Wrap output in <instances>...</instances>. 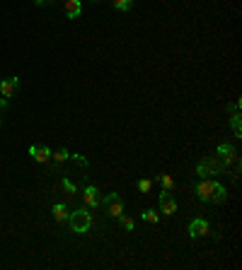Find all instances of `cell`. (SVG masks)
<instances>
[{
	"label": "cell",
	"mask_w": 242,
	"mask_h": 270,
	"mask_svg": "<svg viewBox=\"0 0 242 270\" xmlns=\"http://www.w3.org/2000/svg\"><path fill=\"white\" fill-rule=\"evenodd\" d=\"M71 160H75V162L80 164V166H82V169H87V166H90V162H87V160H85V157H82V155H71Z\"/></svg>",
	"instance_id": "obj_21"
},
{
	"label": "cell",
	"mask_w": 242,
	"mask_h": 270,
	"mask_svg": "<svg viewBox=\"0 0 242 270\" xmlns=\"http://www.w3.org/2000/svg\"><path fill=\"white\" fill-rule=\"evenodd\" d=\"M68 224H71V232L75 234H87L92 229V213L90 208H78L68 215Z\"/></svg>",
	"instance_id": "obj_2"
},
{
	"label": "cell",
	"mask_w": 242,
	"mask_h": 270,
	"mask_svg": "<svg viewBox=\"0 0 242 270\" xmlns=\"http://www.w3.org/2000/svg\"><path fill=\"white\" fill-rule=\"evenodd\" d=\"M51 213H54V219H56V222H68V215H71V210H68L66 203H56Z\"/></svg>",
	"instance_id": "obj_13"
},
{
	"label": "cell",
	"mask_w": 242,
	"mask_h": 270,
	"mask_svg": "<svg viewBox=\"0 0 242 270\" xmlns=\"http://www.w3.org/2000/svg\"><path fill=\"white\" fill-rule=\"evenodd\" d=\"M230 126H233V135L235 138H242V118H240V111H235L230 116Z\"/></svg>",
	"instance_id": "obj_15"
},
{
	"label": "cell",
	"mask_w": 242,
	"mask_h": 270,
	"mask_svg": "<svg viewBox=\"0 0 242 270\" xmlns=\"http://www.w3.org/2000/svg\"><path fill=\"white\" fill-rule=\"evenodd\" d=\"M160 183H162L165 191H172V188H174V179H172L169 174H162V176H160Z\"/></svg>",
	"instance_id": "obj_19"
},
{
	"label": "cell",
	"mask_w": 242,
	"mask_h": 270,
	"mask_svg": "<svg viewBox=\"0 0 242 270\" xmlns=\"http://www.w3.org/2000/svg\"><path fill=\"white\" fill-rule=\"evenodd\" d=\"M63 12H66V17H68V19H78V17H80V12H82V5H80V0H66V5H63Z\"/></svg>",
	"instance_id": "obj_11"
},
{
	"label": "cell",
	"mask_w": 242,
	"mask_h": 270,
	"mask_svg": "<svg viewBox=\"0 0 242 270\" xmlns=\"http://www.w3.org/2000/svg\"><path fill=\"white\" fill-rule=\"evenodd\" d=\"M150 188H153V181H150V179H141V181H138V191H141V193H150Z\"/></svg>",
	"instance_id": "obj_20"
},
{
	"label": "cell",
	"mask_w": 242,
	"mask_h": 270,
	"mask_svg": "<svg viewBox=\"0 0 242 270\" xmlns=\"http://www.w3.org/2000/svg\"><path fill=\"white\" fill-rule=\"evenodd\" d=\"M29 155H32V160L39 164L51 162V150H49L46 145H29Z\"/></svg>",
	"instance_id": "obj_9"
},
{
	"label": "cell",
	"mask_w": 242,
	"mask_h": 270,
	"mask_svg": "<svg viewBox=\"0 0 242 270\" xmlns=\"http://www.w3.org/2000/svg\"><path fill=\"white\" fill-rule=\"evenodd\" d=\"M141 219H146V222H150V224H158L160 215H158V210L148 208V210H143V213H141Z\"/></svg>",
	"instance_id": "obj_17"
},
{
	"label": "cell",
	"mask_w": 242,
	"mask_h": 270,
	"mask_svg": "<svg viewBox=\"0 0 242 270\" xmlns=\"http://www.w3.org/2000/svg\"><path fill=\"white\" fill-rule=\"evenodd\" d=\"M102 203L107 205V215L109 217H116V219H119V217L124 215V198H121L116 191L107 193V196L102 198Z\"/></svg>",
	"instance_id": "obj_4"
},
{
	"label": "cell",
	"mask_w": 242,
	"mask_h": 270,
	"mask_svg": "<svg viewBox=\"0 0 242 270\" xmlns=\"http://www.w3.org/2000/svg\"><path fill=\"white\" fill-rule=\"evenodd\" d=\"M223 171H225L223 162L216 160V157H204V160L196 162V176H199V179H216V176H221Z\"/></svg>",
	"instance_id": "obj_3"
},
{
	"label": "cell",
	"mask_w": 242,
	"mask_h": 270,
	"mask_svg": "<svg viewBox=\"0 0 242 270\" xmlns=\"http://www.w3.org/2000/svg\"><path fill=\"white\" fill-rule=\"evenodd\" d=\"M19 87V77H5L2 82H0V94L5 97V99H12L15 97V92Z\"/></svg>",
	"instance_id": "obj_10"
},
{
	"label": "cell",
	"mask_w": 242,
	"mask_h": 270,
	"mask_svg": "<svg viewBox=\"0 0 242 270\" xmlns=\"http://www.w3.org/2000/svg\"><path fill=\"white\" fill-rule=\"evenodd\" d=\"M133 2L136 0H112V7L119 10V12H129L131 7H133Z\"/></svg>",
	"instance_id": "obj_16"
},
{
	"label": "cell",
	"mask_w": 242,
	"mask_h": 270,
	"mask_svg": "<svg viewBox=\"0 0 242 270\" xmlns=\"http://www.w3.org/2000/svg\"><path fill=\"white\" fill-rule=\"evenodd\" d=\"M194 191L201 203H225V198H228V188L216 179H201L194 186Z\"/></svg>",
	"instance_id": "obj_1"
},
{
	"label": "cell",
	"mask_w": 242,
	"mask_h": 270,
	"mask_svg": "<svg viewBox=\"0 0 242 270\" xmlns=\"http://www.w3.org/2000/svg\"><path fill=\"white\" fill-rule=\"evenodd\" d=\"M71 160V152L66 150V147H61V150H56V152H51V162H54V166H61L63 162H68Z\"/></svg>",
	"instance_id": "obj_14"
},
{
	"label": "cell",
	"mask_w": 242,
	"mask_h": 270,
	"mask_svg": "<svg viewBox=\"0 0 242 270\" xmlns=\"http://www.w3.org/2000/svg\"><path fill=\"white\" fill-rule=\"evenodd\" d=\"M189 239H201V236H208V232H211V224L206 222L204 217H196V219H191L189 222Z\"/></svg>",
	"instance_id": "obj_5"
},
{
	"label": "cell",
	"mask_w": 242,
	"mask_h": 270,
	"mask_svg": "<svg viewBox=\"0 0 242 270\" xmlns=\"http://www.w3.org/2000/svg\"><path fill=\"white\" fill-rule=\"evenodd\" d=\"M90 2H99V0H90Z\"/></svg>",
	"instance_id": "obj_25"
},
{
	"label": "cell",
	"mask_w": 242,
	"mask_h": 270,
	"mask_svg": "<svg viewBox=\"0 0 242 270\" xmlns=\"http://www.w3.org/2000/svg\"><path fill=\"white\" fill-rule=\"evenodd\" d=\"M119 222H121V227H124L126 232H133V229H136V219H133V217L121 215V217H119Z\"/></svg>",
	"instance_id": "obj_18"
},
{
	"label": "cell",
	"mask_w": 242,
	"mask_h": 270,
	"mask_svg": "<svg viewBox=\"0 0 242 270\" xmlns=\"http://www.w3.org/2000/svg\"><path fill=\"white\" fill-rule=\"evenodd\" d=\"M158 205H160V213L167 217H172L177 213V200H174V196H172L169 191H165V188H162V193H160V198H158Z\"/></svg>",
	"instance_id": "obj_8"
},
{
	"label": "cell",
	"mask_w": 242,
	"mask_h": 270,
	"mask_svg": "<svg viewBox=\"0 0 242 270\" xmlns=\"http://www.w3.org/2000/svg\"><path fill=\"white\" fill-rule=\"evenodd\" d=\"M7 108H10V99L0 97V113H2V111H7Z\"/></svg>",
	"instance_id": "obj_23"
},
{
	"label": "cell",
	"mask_w": 242,
	"mask_h": 270,
	"mask_svg": "<svg viewBox=\"0 0 242 270\" xmlns=\"http://www.w3.org/2000/svg\"><path fill=\"white\" fill-rule=\"evenodd\" d=\"M61 193H63L66 200H73V196L78 193V186L71 179H61Z\"/></svg>",
	"instance_id": "obj_12"
},
{
	"label": "cell",
	"mask_w": 242,
	"mask_h": 270,
	"mask_svg": "<svg viewBox=\"0 0 242 270\" xmlns=\"http://www.w3.org/2000/svg\"><path fill=\"white\" fill-rule=\"evenodd\" d=\"M218 155H221V162H223L225 169H228L230 164L240 162V157H238V150H235V145H230V143H221V145H218Z\"/></svg>",
	"instance_id": "obj_7"
},
{
	"label": "cell",
	"mask_w": 242,
	"mask_h": 270,
	"mask_svg": "<svg viewBox=\"0 0 242 270\" xmlns=\"http://www.w3.org/2000/svg\"><path fill=\"white\" fill-rule=\"evenodd\" d=\"M240 99H238V102H233V104H228V107H225V111H228V113H235V111H240Z\"/></svg>",
	"instance_id": "obj_22"
},
{
	"label": "cell",
	"mask_w": 242,
	"mask_h": 270,
	"mask_svg": "<svg viewBox=\"0 0 242 270\" xmlns=\"http://www.w3.org/2000/svg\"><path fill=\"white\" fill-rule=\"evenodd\" d=\"M49 2H54V0H34V5H39V7H44V5H49Z\"/></svg>",
	"instance_id": "obj_24"
},
{
	"label": "cell",
	"mask_w": 242,
	"mask_h": 270,
	"mask_svg": "<svg viewBox=\"0 0 242 270\" xmlns=\"http://www.w3.org/2000/svg\"><path fill=\"white\" fill-rule=\"evenodd\" d=\"M82 200H85V208H99L102 205V193H99V188L92 186V183H87L85 188H82Z\"/></svg>",
	"instance_id": "obj_6"
}]
</instances>
